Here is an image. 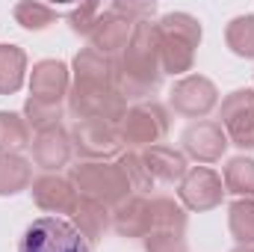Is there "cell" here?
<instances>
[{
  "label": "cell",
  "instance_id": "obj_1",
  "mask_svg": "<svg viewBox=\"0 0 254 252\" xmlns=\"http://www.w3.org/2000/svg\"><path fill=\"white\" fill-rule=\"evenodd\" d=\"M160 80H163V63H160L157 24L142 21L133 27L125 54L116 60V89L125 95V101L148 98L160 89Z\"/></svg>",
  "mask_w": 254,
  "mask_h": 252
},
{
  "label": "cell",
  "instance_id": "obj_2",
  "mask_svg": "<svg viewBox=\"0 0 254 252\" xmlns=\"http://www.w3.org/2000/svg\"><path fill=\"white\" fill-rule=\"evenodd\" d=\"M160 63L163 74H184L195 63V48L201 45V24L190 12H169L157 21Z\"/></svg>",
  "mask_w": 254,
  "mask_h": 252
},
{
  "label": "cell",
  "instance_id": "obj_3",
  "mask_svg": "<svg viewBox=\"0 0 254 252\" xmlns=\"http://www.w3.org/2000/svg\"><path fill=\"white\" fill-rule=\"evenodd\" d=\"M68 181L74 184L80 199H92L98 205H122L130 196V181L119 163H104V160H83L71 166Z\"/></svg>",
  "mask_w": 254,
  "mask_h": 252
},
{
  "label": "cell",
  "instance_id": "obj_4",
  "mask_svg": "<svg viewBox=\"0 0 254 252\" xmlns=\"http://www.w3.org/2000/svg\"><path fill=\"white\" fill-rule=\"evenodd\" d=\"M18 252H89L86 238L63 217H39L27 226Z\"/></svg>",
  "mask_w": 254,
  "mask_h": 252
},
{
  "label": "cell",
  "instance_id": "obj_5",
  "mask_svg": "<svg viewBox=\"0 0 254 252\" xmlns=\"http://www.w3.org/2000/svg\"><path fill=\"white\" fill-rule=\"evenodd\" d=\"M71 145L80 157L104 160V163H110V157H119L125 151L119 125L104 122V119H80L71 127Z\"/></svg>",
  "mask_w": 254,
  "mask_h": 252
},
{
  "label": "cell",
  "instance_id": "obj_6",
  "mask_svg": "<svg viewBox=\"0 0 254 252\" xmlns=\"http://www.w3.org/2000/svg\"><path fill=\"white\" fill-rule=\"evenodd\" d=\"M125 145H160V139L169 133V110L160 101H139L127 107L125 119L119 122Z\"/></svg>",
  "mask_w": 254,
  "mask_h": 252
},
{
  "label": "cell",
  "instance_id": "obj_7",
  "mask_svg": "<svg viewBox=\"0 0 254 252\" xmlns=\"http://www.w3.org/2000/svg\"><path fill=\"white\" fill-rule=\"evenodd\" d=\"M169 104L175 113L187 116V119H204L216 110L219 104V89L210 77L204 74H187L184 80H178L169 92Z\"/></svg>",
  "mask_w": 254,
  "mask_h": 252
},
{
  "label": "cell",
  "instance_id": "obj_8",
  "mask_svg": "<svg viewBox=\"0 0 254 252\" xmlns=\"http://www.w3.org/2000/svg\"><path fill=\"white\" fill-rule=\"evenodd\" d=\"M68 110L80 119H104L119 125L127 113V101L119 89H80L71 86L68 92Z\"/></svg>",
  "mask_w": 254,
  "mask_h": 252
},
{
  "label": "cell",
  "instance_id": "obj_9",
  "mask_svg": "<svg viewBox=\"0 0 254 252\" xmlns=\"http://www.w3.org/2000/svg\"><path fill=\"white\" fill-rule=\"evenodd\" d=\"M219 125L228 133V142L240 145L243 151L254 148V89H237L222 101Z\"/></svg>",
  "mask_w": 254,
  "mask_h": 252
},
{
  "label": "cell",
  "instance_id": "obj_10",
  "mask_svg": "<svg viewBox=\"0 0 254 252\" xmlns=\"http://www.w3.org/2000/svg\"><path fill=\"white\" fill-rule=\"evenodd\" d=\"M178 199L190 211H213L225 199V181L210 166H192L178 187Z\"/></svg>",
  "mask_w": 254,
  "mask_h": 252
},
{
  "label": "cell",
  "instance_id": "obj_11",
  "mask_svg": "<svg viewBox=\"0 0 254 252\" xmlns=\"http://www.w3.org/2000/svg\"><path fill=\"white\" fill-rule=\"evenodd\" d=\"M71 92V74L68 65L60 60H42L30 71V98L39 104L63 107V98Z\"/></svg>",
  "mask_w": 254,
  "mask_h": 252
},
{
  "label": "cell",
  "instance_id": "obj_12",
  "mask_svg": "<svg viewBox=\"0 0 254 252\" xmlns=\"http://www.w3.org/2000/svg\"><path fill=\"white\" fill-rule=\"evenodd\" d=\"M30 193H33V202L42 211H48L51 217H63V214L71 217L80 205V196H77L74 184L63 175H57V172H45V175L33 178Z\"/></svg>",
  "mask_w": 254,
  "mask_h": 252
},
{
  "label": "cell",
  "instance_id": "obj_13",
  "mask_svg": "<svg viewBox=\"0 0 254 252\" xmlns=\"http://www.w3.org/2000/svg\"><path fill=\"white\" fill-rule=\"evenodd\" d=\"M184 154L198 160V163H216L222 160L225 148H228V133L222 130L219 122H210V119H201V122H192L184 136Z\"/></svg>",
  "mask_w": 254,
  "mask_h": 252
},
{
  "label": "cell",
  "instance_id": "obj_14",
  "mask_svg": "<svg viewBox=\"0 0 254 252\" xmlns=\"http://www.w3.org/2000/svg\"><path fill=\"white\" fill-rule=\"evenodd\" d=\"M33 148V163L42 166L45 172H60L63 166H68L71 154H74V145H71V133L63 125L48 127V130H39L30 142Z\"/></svg>",
  "mask_w": 254,
  "mask_h": 252
},
{
  "label": "cell",
  "instance_id": "obj_15",
  "mask_svg": "<svg viewBox=\"0 0 254 252\" xmlns=\"http://www.w3.org/2000/svg\"><path fill=\"white\" fill-rule=\"evenodd\" d=\"M80 89H116V60L98 54L95 48H83L74 57V83Z\"/></svg>",
  "mask_w": 254,
  "mask_h": 252
},
{
  "label": "cell",
  "instance_id": "obj_16",
  "mask_svg": "<svg viewBox=\"0 0 254 252\" xmlns=\"http://www.w3.org/2000/svg\"><path fill=\"white\" fill-rule=\"evenodd\" d=\"M133 27H136V24H130L122 15H116V12L107 9V12H101L95 30H92V36H89V42H92L89 48H95L98 54H104V57H110V60H119V57L125 54L130 36H133Z\"/></svg>",
  "mask_w": 254,
  "mask_h": 252
},
{
  "label": "cell",
  "instance_id": "obj_17",
  "mask_svg": "<svg viewBox=\"0 0 254 252\" xmlns=\"http://www.w3.org/2000/svg\"><path fill=\"white\" fill-rule=\"evenodd\" d=\"M113 229L122 238H148L154 232V211H151V199L133 193L127 196L122 205H116L113 211Z\"/></svg>",
  "mask_w": 254,
  "mask_h": 252
},
{
  "label": "cell",
  "instance_id": "obj_18",
  "mask_svg": "<svg viewBox=\"0 0 254 252\" xmlns=\"http://www.w3.org/2000/svg\"><path fill=\"white\" fill-rule=\"evenodd\" d=\"M142 160H145V166H148V172H151V178L154 181H160V184H181L184 181V175H187V154L184 151H178V148H172V145H151V148H145L142 151Z\"/></svg>",
  "mask_w": 254,
  "mask_h": 252
},
{
  "label": "cell",
  "instance_id": "obj_19",
  "mask_svg": "<svg viewBox=\"0 0 254 252\" xmlns=\"http://www.w3.org/2000/svg\"><path fill=\"white\" fill-rule=\"evenodd\" d=\"M71 217H74V229L86 238L89 247L98 244L107 235V229L113 226V211L107 205L92 202V199H80V205H77V211Z\"/></svg>",
  "mask_w": 254,
  "mask_h": 252
},
{
  "label": "cell",
  "instance_id": "obj_20",
  "mask_svg": "<svg viewBox=\"0 0 254 252\" xmlns=\"http://www.w3.org/2000/svg\"><path fill=\"white\" fill-rule=\"evenodd\" d=\"M27 77V54L18 45H0V95H15Z\"/></svg>",
  "mask_w": 254,
  "mask_h": 252
},
{
  "label": "cell",
  "instance_id": "obj_21",
  "mask_svg": "<svg viewBox=\"0 0 254 252\" xmlns=\"http://www.w3.org/2000/svg\"><path fill=\"white\" fill-rule=\"evenodd\" d=\"M33 184V163L21 154H0V196H15Z\"/></svg>",
  "mask_w": 254,
  "mask_h": 252
},
{
  "label": "cell",
  "instance_id": "obj_22",
  "mask_svg": "<svg viewBox=\"0 0 254 252\" xmlns=\"http://www.w3.org/2000/svg\"><path fill=\"white\" fill-rule=\"evenodd\" d=\"M33 142V133L24 116L0 110V154H21Z\"/></svg>",
  "mask_w": 254,
  "mask_h": 252
},
{
  "label": "cell",
  "instance_id": "obj_23",
  "mask_svg": "<svg viewBox=\"0 0 254 252\" xmlns=\"http://www.w3.org/2000/svg\"><path fill=\"white\" fill-rule=\"evenodd\" d=\"M151 211H154V232H175V235L187 232V208L178 199L154 196L151 199Z\"/></svg>",
  "mask_w": 254,
  "mask_h": 252
},
{
  "label": "cell",
  "instance_id": "obj_24",
  "mask_svg": "<svg viewBox=\"0 0 254 252\" xmlns=\"http://www.w3.org/2000/svg\"><path fill=\"white\" fill-rule=\"evenodd\" d=\"M225 193H234L240 199H254V160L252 157H231L222 169Z\"/></svg>",
  "mask_w": 254,
  "mask_h": 252
},
{
  "label": "cell",
  "instance_id": "obj_25",
  "mask_svg": "<svg viewBox=\"0 0 254 252\" xmlns=\"http://www.w3.org/2000/svg\"><path fill=\"white\" fill-rule=\"evenodd\" d=\"M228 229L240 247H254V199H237L228 208Z\"/></svg>",
  "mask_w": 254,
  "mask_h": 252
},
{
  "label": "cell",
  "instance_id": "obj_26",
  "mask_svg": "<svg viewBox=\"0 0 254 252\" xmlns=\"http://www.w3.org/2000/svg\"><path fill=\"white\" fill-rule=\"evenodd\" d=\"M225 42L237 57H254V15H237L228 30H225Z\"/></svg>",
  "mask_w": 254,
  "mask_h": 252
},
{
  "label": "cell",
  "instance_id": "obj_27",
  "mask_svg": "<svg viewBox=\"0 0 254 252\" xmlns=\"http://www.w3.org/2000/svg\"><path fill=\"white\" fill-rule=\"evenodd\" d=\"M15 21L24 27V30H45L57 21V9L54 6H45V3H33V0H24V3H15L12 9Z\"/></svg>",
  "mask_w": 254,
  "mask_h": 252
},
{
  "label": "cell",
  "instance_id": "obj_28",
  "mask_svg": "<svg viewBox=\"0 0 254 252\" xmlns=\"http://www.w3.org/2000/svg\"><path fill=\"white\" fill-rule=\"evenodd\" d=\"M119 166L125 169L127 181H130V190H136L139 196L154 190L157 181L151 178V172H148V166H145V160H142V151H125L122 160H119Z\"/></svg>",
  "mask_w": 254,
  "mask_h": 252
},
{
  "label": "cell",
  "instance_id": "obj_29",
  "mask_svg": "<svg viewBox=\"0 0 254 252\" xmlns=\"http://www.w3.org/2000/svg\"><path fill=\"white\" fill-rule=\"evenodd\" d=\"M24 119H27V125L39 133V130H48V127L60 125V119H63V107L39 104V101L27 98V104H24Z\"/></svg>",
  "mask_w": 254,
  "mask_h": 252
},
{
  "label": "cell",
  "instance_id": "obj_30",
  "mask_svg": "<svg viewBox=\"0 0 254 252\" xmlns=\"http://www.w3.org/2000/svg\"><path fill=\"white\" fill-rule=\"evenodd\" d=\"M98 18H101V3H83V6H74V9L68 12V24H71V30L80 33V36H92Z\"/></svg>",
  "mask_w": 254,
  "mask_h": 252
},
{
  "label": "cell",
  "instance_id": "obj_31",
  "mask_svg": "<svg viewBox=\"0 0 254 252\" xmlns=\"http://www.w3.org/2000/svg\"><path fill=\"white\" fill-rule=\"evenodd\" d=\"M145 252H190L184 235L175 232H151L145 238Z\"/></svg>",
  "mask_w": 254,
  "mask_h": 252
},
{
  "label": "cell",
  "instance_id": "obj_32",
  "mask_svg": "<svg viewBox=\"0 0 254 252\" xmlns=\"http://www.w3.org/2000/svg\"><path fill=\"white\" fill-rule=\"evenodd\" d=\"M110 12L122 15L130 24H142V21H151V18H154L157 6H154V3H130V0L125 3V0H116V3L110 6Z\"/></svg>",
  "mask_w": 254,
  "mask_h": 252
},
{
  "label": "cell",
  "instance_id": "obj_33",
  "mask_svg": "<svg viewBox=\"0 0 254 252\" xmlns=\"http://www.w3.org/2000/svg\"><path fill=\"white\" fill-rule=\"evenodd\" d=\"M234 252H254V247H237Z\"/></svg>",
  "mask_w": 254,
  "mask_h": 252
}]
</instances>
